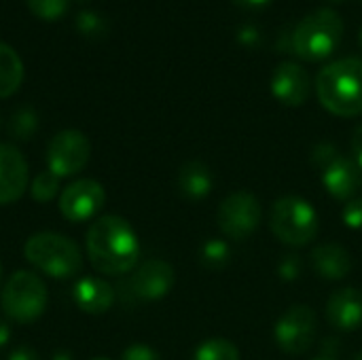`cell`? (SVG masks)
Returning a JSON list of instances; mask_svg holds the SVG:
<instances>
[{
    "instance_id": "6da1fadb",
    "label": "cell",
    "mask_w": 362,
    "mask_h": 360,
    "mask_svg": "<svg viewBox=\"0 0 362 360\" xmlns=\"http://www.w3.org/2000/svg\"><path fill=\"white\" fill-rule=\"evenodd\" d=\"M85 248L93 269L106 276L127 274L140 259V242L134 227L115 214L98 216L91 223Z\"/></svg>"
},
{
    "instance_id": "7a4b0ae2",
    "label": "cell",
    "mask_w": 362,
    "mask_h": 360,
    "mask_svg": "<svg viewBox=\"0 0 362 360\" xmlns=\"http://www.w3.org/2000/svg\"><path fill=\"white\" fill-rule=\"evenodd\" d=\"M320 104L337 117L362 115V59L341 57L325 66L316 76Z\"/></svg>"
},
{
    "instance_id": "3957f363",
    "label": "cell",
    "mask_w": 362,
    "mask_h": 360,
    "mask_svg": "<svg viewBox=\"0 0 362 360\" xmlns=\"http://www.w3.org/2000/svg\"><path fill=\"white\" fill-rule=\"evenodd\" d=\"M344 19L333 8H316L293 28V53L305 62H322L344 38Z\"/></svg>"
},
{
    "instance_id": "277c9868",
    "label": "cell",
    "mask_w": 362,
    "mask_h": 360,
    "mask_svg": "<svg viewBox=\"0 0 362 360\" xmlns=\"http://www.w3.org/2000/svg\"><path fill=\"white\" fill-rule=\"evenodd\" d=\"M28 263L55 280L74 278L83 269L81 248L62 233H34L23 246Z\"/></svg>"
},
{
    "instance_id": "5b68a950",
    "label": "cell",
    "mask_w": 362,
    "mask_h": 360,
    "mask_svg": "<svg viewBox=\"0 0 362 360\" xmlns=\"http://www.w3.org/2000/svg\"><path fill=\"white\" fill-rule=\"evenodd\" d=\"M312 161L320 174L325 189L341 202L354 199L362 187V170L354 157L344 155L335 144L320 142L312 151Z\"/></svg>"
},
{
    "instance_id": "8992f818",
    "label": "cell",
    "mask_w": 362,
    "mask_h": 360,
    "mask_svg": "<svg viewBox=\"0 0 362 360\" xmlns=\"http://www.w3.org/2000/svg\"><path fill=\"white\" fill-rule=\"evenodd\" d=\"M47 301L49 293L45 282L36 274L25 269L15 272L0 293L2 312L19 325H30L40 318L47 308Z\"/></svg>"
},
{
    "instance_id": "52a82bcc",
    "label": "cell",
    "mask_w": 362,
    "mask_h": 360,
    "mask_svg": "<svg viewBox=\"0 0 362 360\" xmlns=\"http://www.w3.org/2000/svg\"><path fill=\"white\" fill-rule=\"evenodd\" d=\"M274 236L288 246H308L318 236V214L310 202L301 197H282L269 214Z\"/></svg>"
},
{
    "instance_id": "ba28073f",
    "label": "cell",
    "mask_w": 362,
    "mask_h": 360,
    "mask_svg": "<svg viewBox=\"0 0 362 360\" xmlns=\"http://www.w3.org/2000/svg\"><path fill=\"white\" fill-rule=\"evenodd\" d=\"M261 216L263 210L259 199L248 191H235L221 202L218 227L223 236L240 242L257 231V227L261 225Z\"/></svg>"
},
{
    "instance_id": "9c48e42d",
    "label": "cell",
    "mask_w": 362,
    "mask_h": 360,
    "mask_svg": "<svg viewBox=\"0 0 362 360\" xmlns=\"http://www.w3.org/2000/svg\"><path fill=\"white\" fill-rule=\"evenodd\" d=\"M91 155L89 138L78 129H64L55 134L47 146V166L59 178L78 174Z\"/></svg>"
},
{
    "instance_id": "30bf717a",
    "label": "cell",
    "mask_w": 362,
    "mask_h": 360,
    "mask_svg": "<svg viewBox=\"0 0 362 360\" xmlns=\"http://www.w3.org/2000/svg\"><path fill=\"white\" fill-rule=\"evenodd\" d=\"M316 312L308 306H293L288 308L280 320L276 323L274 337L280 350L286 354H305L316 337Z\"/></svg>"
},
{
    "instance_id": "8fae6325",
    "label": "cell",
    "mask_w": 362,
    "mask_h": 360,
    "mask_svg": "<svg viewBox=\"0 0 362 360\" xmlns=\"http://www.w3.org/2000/svg\"><path fill=\"white\" fill-rule=\"evenodd\" d=\"M106 202L104 187L98 180L91 178H81L70 182L62 193H59V212L66 221L70 223H85V221H95L98 212L102 210Z\"/></svg>"
},
{
    "instance_id": "7c38bea8",
    "label": "cell",
    "mask_w": 362,
    "mask_h": 360,
    "mask_svg": "<svg viewBox=\"0 0 362 360\" xmlns=\"http://www.w3.org/2000/svg\"><path fill=\"white\" fill-rule=\"evenodd\" d=\"M174 280H176V274L168 261L148 259L132 274L129 289H132L134 297H138V299L157 301V299H163L172 291Z\"/></svg>"
},
{
    "instance_id": "4fadbf2b",
    "label": "cell",
    "mask_w": 362,
    "mask_h": 360,
    "mask_svg": "<svg viewBox=\"0 0 362 360\" xmlns=\"http://www.w3.org/2000/svg\"><path fill=\"white\" fill-rule=\"evenodd\" d=\"M30 185V170L23 153L0 142V206L17 202Z\"/></svg>"
},
{
    "instance_id": "5bb4252c",
    "label": "cell",
    "mask_w": 362,
    "mask_h": 360,
    "mask_svg": "<svg viewBox=\"0 0 362 360\" xmlns=\"http://www.w3.org/2000/svg\"><path fill=\"white\" fill-rule=\"evenodd\" d=\"M272 93L284 106H301L312 93V79L297 62H282L272 74Z\"/></svg>"
},
{
    "instance_id": "9a60e30c",
    "label": "cell",
    "mask_w": 362,
    "mask_h": 360,
    "mask_svg": "<svg viewBox=\"0 0 362 360\" xmlns=\"http://www.w3.org/2000/svg\"><path fill=\"white\" fill-rule=\"evenodd\" d=\"M327 318L339 331L362 327V293L354 286L337 289L327 301Z\"/></svg>"
},
{
    "instance_id": "2e32d148",
    "label": "cell",
    "mask_w": 362,
    "mask_h": 360,
    "mask_svg": "<svg viewBox=\"0 0 362 360\" xmlns=\"http://www.w3.org/2000/svg\"><path fill=\"white\" fill-rule=\"evenodd\" d=\"M74 301L87 314H104L115 303V289L102 278L85 276L74 286Z\"/></svg>"
},
{
    "instance_id": "e0dca14e",
    "label": "cell",
    "mask_w": 362,
    "mask_h": 360,
    "mask_svg": "<svg viewBox=\"0 0 362 360\" xmlns=\"http://www.w3.org/2000/svg\"><path fill=\"white\" fill-rule=\"evenodd\" d=\"M312 267L322 280H344L352 269V257L339 244H320L312 250Z\"/></svg>"
},
{
    "instance_id": "ac0fdd59",
    "label": "cell",
    "mask_w": 362,
    "mask_h": 360,
    "mask_svg": "<svg viewBox=\"0 0 362 360\" xmlns=\"http://www.w3.org/2000/svg\"><path fill=\"white\" fill-rule=\"evenodd\" d=\"M176 185H178V191L187 199H204L206 195H210V191L214 187V178L206 163L187 161L178 172Z\"/></svg>"
},
{
    "instance_id": "d6986e66",
    "label": "cell",
    "mask_w": 362,
    "mask_h": 360,
    "mask_svg": "<svg viewBox=\"0 0 362 360\" xmlns=\"http://www.w3.org/2000/svg\"><path fill=\"white\" fill-rule=\"evenodd\" d=\"M23 81V62L19 53L0 40V98L13 95Z\"/></svg>"
},
{
    "instance_id": "ffe728a7",
    "label": "cell",
    "mask_w": 362,
    "mask_h": 360,
    "mask_svg": "<svg viewBox=\"0 0 362 360\" xmlns=\"http://www.w3.org/2000/svg\"><path fill=\"white\" fill-rule=\"evenodd\" d=\"M229 259H231V248L221 238H212V240L204 242V246L199 250V263L206 269H212V272H218V269L227 267Z\"/></svg>"
},
{
    "instance_id": "44dd1931",
    "label": "cell",
    "mask_w": 362,
    "mask_h": 360,
    "mask_svg": "<svg viewBox=\"0 0 362 360\" xmlns=\"http://www.w3.org/2000/svg\"><path fill=\"white\" fill-rule=\"evenodd\" d=\"M193 360H240V352L229 339L212 337L195 350Z\"/></svg>"
},
{
    "instance_id": "7402d4cb",
    "label": "cell",
    "mask_w": 362,
    "mask_h": 360,
    "mask_svg": "<svg viewBox=\"0 0 362 360\" xmlns=\"http://www.w3.org/2000/svg\"><path fill=\"white\" fill-rule=\"evenodd\" d=\"M38 127V117L34 112V108L30 106H21L19 110L13 112L11 123H8V134L17 140H28L30 136H34Z\"/></svg>"
},
{
    "instance_id": "603a6c76",
    "label": "cell",
    "mask_w": 362,
    "mask_h": 360,
    "mask_svg": "<svg viewBox=\"0 0 362 360\" xmlns=\"http://www.w3.org/2000/svg\"><path fill=\"white\" fill-rule=\"evenodd\" d=\"M59 185H62V178L57 174H53L51 170H45V172L34 176L30 193L38 204H47L59 193Z\"/></svg>"
},
{
    "instance_id": "cb8c5ba5",
    "label": "cell",
    "mask_w": 362,
    "mask_h": 360,
    "mask_svg": "<svg viewBox=\"0 0 362 360\" xmlns=\"http://www.w3.org/2000/svg\"><path fill=\"white\" fill-rule=\"evenodd\" d=\"M76 28L81 34L89 36V38H98L106 34V19L98 13H93L91 8H83L76 15Z\"/></svg>"
},
{
    "instance_id": "d4e9b609",
    "label": "cell",
    "mask_w": 362,
    "mask_h": 360,
    "mask_svg": "<svg viewBox=\"0 0 362 360\" xmlns=\"http://www.w3.org/2000/svg\"><path fill=\"white\" fill-rule=\"evenodd\" d=\"M28 6L42 19H57L68 11L70 0H28Z\"/></svg>"
},
{
    "instance_id": "484cf974",
    "label": "cell",
    "mask_w": 362,
    "mask_h": 360,
    "mask_svg": "<svg viewBox=\"0 0 362 360\" xmlns=\"http://www.w3.org/2000/svg\"><path fill=\"white\" fill-rule=\"evenodd\" d=\"M341 221L350 229H362V197L350 199L341 210Z\"/></svg>"
},
{
    "instance_id": "4316f807",
    "label": "cell",
    "mask_w": 362,
    "mask_h": 360,
    "mask_svg": "<svg viewBox=\"0 0 362 360\" xmlns=\"http://www.w3.org/2000/svg\"><path fill=\"white\" fill-rule=\"evenodd\" d=\"M301 259L297 255H284V259L278 265V274L284 280H297L301 276Z\"/></svg>"
},
{
    "instance_id": "83f0119b",
    "label": "cell",
    "mask_w": 362,
    "mask_h": 360,
    "mask_svg": "<svg viewBox=\"0 0 362 360\" xmlns=\"http://www.w3.org/2000/svg\"><path fill=\"white\" fill-rule=\"evenodd\" d=\"M121 360H161V359H159V354H157L153 348L142 346V344H134V346H129V348L123 352Z\"/></svg>"
},
{
    "instance_id": "f1b7e54d",
    "label": "cell",
    "mask_w": 362,
    "mask_h": 360,
    "mask_svg": "<svg viewBox=\"0 0 362 360\" xmlns=\"http://www.w3.org/2000/svg\"><path fill=\"white\" fill-rule=\"evenodd\" d=\"M238 40L244 47H255L261 40V32L257 30V25H240L238 30Z\"/></svg>"
},
{
    "instance_id": "f546056e",
    "label": "cell",
    "mask_w": 362,
    "mask_h": 360,
    "mask_svg": "<svg viewBox=\"0 0 362 360\" xmlns=\"http://www.w3.org/2000/svg\"><path fill=\"white\" fill-rule=\"evenodd\" d=\"M352 155H354V161L361 166L362 170V123L352 134Z\"/></svg>"
},
{
    "instance_id": "4dcf8cb0",
    "label": "cell",
    "mask_w": 362,
    "mask_h": 360,
    "mask_svg": "<svg viewBox=\"0 0 362 360\" xmlns=\"http://www.w3.org/2000/svg\"><path fill=\"white\" fill-rule=\"evenodd\" d=\"M8 360H42V359L38 356V352H36V350H32V348H28V346H19V348H15V350L11 352Z\"/></svg>"
},
{
    "instance_id": "1f68e13d",
    "label": "cell",
    "mask_w": 362,
    "mask_h": 360,
    "mask_svg": "<svg viewBox=\"0 0 362 360\" xmlns=\"http://www.w3.org/2000/svg\"><path fill=\"white\" fill-rule=\"evenodd\" d=\"M233 2L238 6L246 8V11H259V8H263V6L269 4V0H233Z\"/></svg>"
},
{
    "instance_id": "d6a6232c",
    "label": "cell",
    "mask_w": 362,
    "mask_h": 360,
    "mask_svg": "<svg viewBox=\"0 0 362 360\" xmlns=\"http://www.w3.org/2000/svg\"><path fill=\"white\" fill-rule=\"evenodd\" d=\"M8 337H11V329H8V325L0 323V348H2V346H6Z\"/></svg>"
},
{
    "instance_id": "836d02e7",
    "label": "cell",
    "mask_w": 362,
    "mask_h": 360,
    "mask_svg": "<svg viewBox=\"0 0 362 360\" xmlns=\"http://www.w3.org/2000/svg\"><path fill=\"white\" fill-rule=\"evenodd\" d=\"M314 360H335L333 356H318V359H314Z\"/></svg>"
},
{
    "instance_id": "e575fe53",
    "label": "cell",
    "mask_w": 362,
    "mask_h": 360,
    "mask_svg": "<svg viewBox=\"0 0 362 360\" xmlns=\"http://www.w3.org/2000/svg\"><path fill=\"white\" fill-rule=\"evenodd\" d=\"M352 360H362V352H358V354H356Z\"/></svg>"
},
{
    "instance_id": "d590c367",
    "label": "cell",
    "mask_w": 362,
    "mask_h": 360,
    "mask_svg": "<svg viewBox=\"0 0 362 360\" xmlns=\"http://www.w3.org/2000/svg\"><path fill=\"white\" fill-rule=\"evenodd\" d=\"M358 42H361V47H362V28H361V32H358Z\"/></svg>"
},
{
    "instance_id": "8d00e7d4",
    "label": "cell",
    "mask_w": 362,
    "mask_h": 360,
    "mask_svg": "<svg viewBox=\"0 0 362 360\" xmlns=\"http://www.w3.org/2000/svg\"><path fill=\"white\" fill-rule=\"evenodd\" d=\"M91 360H110V359H106V356H100V359H91Z\"/></svg>"
},
{
    "instance_id": "74e56055",
    "label": "cell",
    "mask_w": 362,
    "mask_h": 360,
    "mask_svg": "<svg viewBox=\"0 0 362 360\" xmlns=\"http://www.w3.org/2000/svg\"><path fill=\"white\" fill-rule=\"evenodd\" d=\"M0 280H2V263H0Z\"/></svg>"
},
{
    "instance_id": "f35d334b",
    "label": "cell",
    "mask_w": 362,
    "mask_h": 360,
    "mask_svg": "<svg viewBox=\"0 0 362 360\" xmlns=\"http://www.w3.org/2000/svg\"><path fill=\"white\" fill-rule=\"evenodd\" d=\"M331 2H344V0H331Z\"/></svg>"
}]
</instances>
